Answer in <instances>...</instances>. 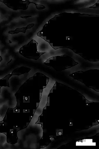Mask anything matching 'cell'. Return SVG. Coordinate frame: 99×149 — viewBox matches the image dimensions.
<instances>
[{"instance_id":"6da1fadb","label":"cell","mask_w":99,"mask_h":149,"mask_svg":"<svg viewBox=\"0 0 99 149\" xmlns=\"http://www.w3.org/2000/svg\"><path fill=\"white\" fill-rule=\"evenodd\" d=\"M2 2L5 4L6 6H7L8 7L15 10H26L28 8L29 4L30 3H33L29 2L28 0L21 1L15 2H8V1H4Z\"/></svg>"},{"instance_id":"7a4b0ae2","label":"cell","mask_w":99,"mask_h":149,"mask_svg":"<svg viewBox=\"0 0 99 149\" xmlns=\"http://www.w3.org/2000/svg\"><path fill=\"white\" fill-rule=\"evenodd\" d=\"M34 26V24H28L26 27H22L21 28H17L14 31H9V34H12V35H14V34H18L20 32H23V33H26V30L27 29H31L32 27Z\"/></svg>"},{"instance_id":"3957f363","label":"cell","mask_w":99,"mask_h":149,"mask_svg":"<svg viewBox=\"0 0 99 149\" xmlns=\"http://www.w3.org/2000/svg\"><path fill=\"white\" fill-rule=\"evenodd\" d=\"M51 140H52V141H54V139H53V138H51Z\"/></svg>"}]
</instances>
